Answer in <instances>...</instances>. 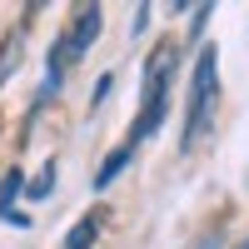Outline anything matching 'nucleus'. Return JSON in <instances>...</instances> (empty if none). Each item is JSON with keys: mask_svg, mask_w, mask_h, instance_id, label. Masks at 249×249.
Returning a JSON list of instances; mask_svg holds the SVG:
<instances>
[{"mask_svg": "<svg viewBox=\"0 0 249 249\" xmlns=\"http://www.w3.org/2000/svg\"><path fill=\"white\" fill-rule=\"evenodd\" d=\"M15 65H20V40L10 35L5 45H0V85H5V80H10V70H15Z\"/></svg>", "mask_w": 249, "mask_h": 249, "instance_id": "0eeeda50", "label": "nucleus"}, {"mask_svg": "<svg viewBox=\"0 0 249 249\" xmlns=\"http://www.w3.org/2000/svg\"><path fill=\"white\" fill-rule=\"evenodd\" d=\"M50 184H55V164H45V175L30 184V195H35V199H45V195H50Z\"/></svg>", "mask_w": 249, "mask_h": 249, "instance_id": "6e6552de", "label": "nucleus"}, {"mask_svg": "<svg viewBox=\"0 0 249 249\" xmlns=\"http://www.w3.org/2000/svg\"><path fill=\"white\" fill-rule=\"evenodd\" d=\"M95 35H100V5H85V10H80V20H75V30L60 40V45H65V60L85 55V50L95 45Z\"/></svg>", "mask_w": 249, "mask_h": 249, "instance_id": "7ed1b4c3", "label": "nucleus"}, {"mask_svg": "<svg viewBox=\"0 0 249 249\" xmlns=\"http://www.w3.org/2000/svg\"><path fill=\"white\" fill-rule=\"evenodd\" d=\"M130 155H135V144H120L115 155H105V164L95 170V190H105V184H115V179H120V170L130 164Z\"/></svg>", "mask_w": 249, "mask_h": 249, "instance_id": "39448f33", "label": "nucleus"}, {"mask_svg": "<svg viewBox=\"0 0 249 249\" xmlns=\"http://www.w3.org/2000/svg\"><path fill=\"white\" fill-rule=\"evenodd\" d=\"M25 190V179H20V170H10L5 179H0V219H10V224H25V214L15 210V195Z\"/></svg>", "mask_w": 249, "mask_h": 249, "instance_id": "20e7f679", "label": "nucleus"}, {"mask_svg": "<svg viewBox=\"0 0 249 249\" xmlns=\"http://www.w3.org/2000/svg\"><path fill=\"white\" fill-rule=\"evenodd\" d=\"M170 75H175V45H160L150 55V65H144V105H140V120H135V140H150L160 130L164 105H170Z\"/></svg>", "mask_w": 249, "mask_h": 249, "instance_id": "f03ea898", "label": "nucleus"}, {"mask_svg": "<svg viewBox=\"0 0 249 249\" xmlns=\"http://www.w3.org/2000/svg\"><path fill=\"white\" fill-rule=\"evenodd\" d=\"M95 234H100V219H95V214H85V219H80L75 230L65 234V249H90V244H95Z\"/></svg>", "mask_w": 249, "mask_h": 249, "instance_id": "423d86ee", "label": "nucleus"}, {"mask_svg": "<svg viewBox=\"0 0 249 249\" xmlns=\"http://www.w3.org/2000/svg\"><path fill=\"white\" fill-rule=\"evenodd\" d=\"M214 100H219V55L214 45H204L195 60V80H190V115H184V150H195V140L210 130V115H214Z\"/></svg>", "mask_w": 249, "mask_h": 249, "instance_id": "f257e3e1", "label": "nucleus"}]
</instances>
